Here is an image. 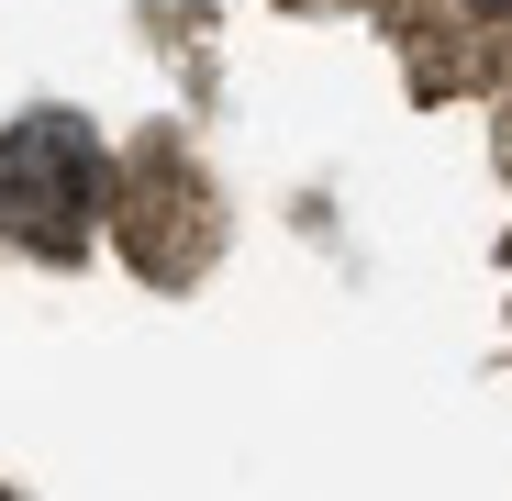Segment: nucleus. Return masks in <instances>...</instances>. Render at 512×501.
<instances>
[{"label":"nucleus","instance_id":"obj_2","mask_svg":"<svg viewBox=\"0 0 512 501\" xmlns=\"http://www.w3.org/2000/svg\"><path fill=\"white\" fill-rule=\"evenodd\" d=\"M468 12H512V0H468Z\"/></svg>","mask_w":512,"mask_h":501},{"label":"nucleus","instance_id":"obj_1","mask_svg":"<svg viewBox=\"0 0 512 501\" xmlns=\"http://www.w3.org/2000/svg\"><path fill=\"white\" fill-rule=\"evenodd\" d=\"M90 179H101L90 134L56 156V179H34L23 134H0V234H12V245H45V257H67V245L90 234Z\"/></svg>","mask_w":512,"mask_h":501}]
</instances>
